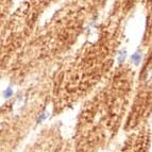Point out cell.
Listing matches in <instances>:
<instances>
[{
  "mask_svg": "<svg viewBox=\"0 0 152 152\" xmlns=\"http://www.w3.org/2000/svg\"><path fill=\"white\" fill-rule=\"evenodd\" d=\"M140 54H138V53H135V54H133L132 56V62L134 64H138L140 63Z\"/></svg>",
  "mask_w": 152,
  "mask_h": 152,
  "instance_id": "6da1fadb",
  "label": "cell"
},
{
  "mask_svg": "<svg viewBox=\"0 0 152 152\" xmlns=\"http://www.w3.org/2000/svg\"><path fill=\"white\" fill-rule=\"evenodd\" d=\"M13 95V91L11 88H7V91L3 93V96L5 97V98H9V97H11Z\"/></svg>",
  "mask_w": 152,
  "mask_h": 152,
  "instance_id": "7a4b0ae2",
  "label": "cell"
},
{
  "mask_svg": "<svg viewBox=\"0 0 152 152\" xmlns=\"http://www.w3.org/2000/svg\"><path fill=\"white\" fill-rule=\"evenodd\" d=\"M46 118H47V114H45V113H44V114H42L41 116H39V118L37 119V122L43 121V120H44V119H46Z\"/></svg>",
  "mask_w": 152,
  "mask_h": 152,
  "instance_id": "3957f363",
  "label": "cell"
}]
</instances>
